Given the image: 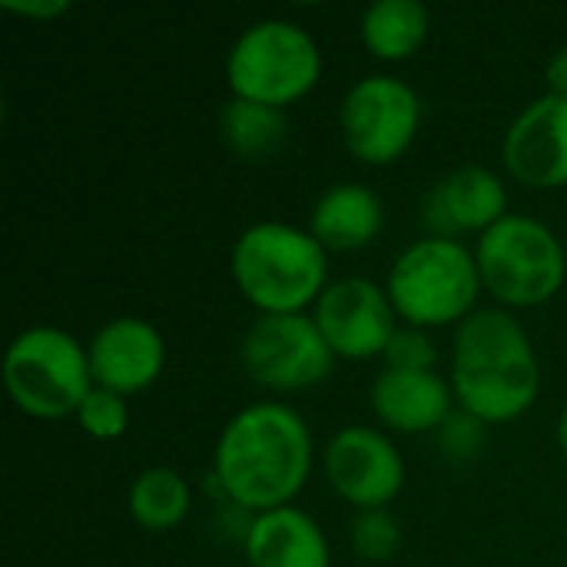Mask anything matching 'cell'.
I'll list each match as a JSON object with an SVG mask.
<instances>
[{
  "label": "cell",
  "mask_w": 567,
  "mask_h": 567,
  "mask_svg": "<svg viewBox=\"0 0 567 567\" xmlns=\"http://www.w3.org/2000/svg\"><path fill=\"white\" fill-rule=\"evenodd\" d=\"M219 136L239 159H269L289 140L286 110L229 96L219 110Z\"/></svg>",
  "instance_id": "obj_19"
},
{
  "label": "cell",
  "mask_w": 567,
  "mask_h": 567,
  "mask_svg": "<svg viewBox=\"0 0 567 567\" xmlns=\"http://www.w3.org/2000/svg\"><path fill=\"white\" fill-rule=\"evenodd\" d=\"M246 375L269 392H302L329 379L336 352L322 339L312 312L259 316L239 342Z\"/></svg>",
  "instance_id": "obj_9"
},
{
  "label": "cell",
  "mask_w": 567,
  "mask_h": 567,
  "mask_svg": "<svg viewBox=\"0 0 567 567\" xmlns=\"http://www.w3.org/2000/svg\"><path fill=\"white\" fill-rule=\"evenodd\" d=\"M422 130V96L392 73L359 76L339 103L346 150L365 166L399 163Z\"/></svg>",
  "instance_id": "obj_8"
},
{
  "label": "cell",
  "mask_w": 567,
  "mask_h": 567,
  "mask_svg": "<svg viewBox=\"0 0 567 567\" xmlns=\"http://www.w3.org/2000/svg\"><path fill=\"white\" fill-rule=\"evenodd\" d=\"M312 319L336 359L349 362L382 359L402 326L385 286L365 276L329 282V289L312 306Z\"/></svg>",
  "instance_id": "obj_10"
},
{
  "label": "cell",
  "mask_w": 567,
  "mask_h": 567,
  "mask_svg": "<svg viewBox=\"0 0 567 567\" xmlns=\"http://www.w3.org/2000/svg\"><path fill=\"white\" fill-rule=\"evenodd\" d=\"M508 216L505 179L488 166H458L442 176L429 196V223L435 236H482Z\"/></svg>",
  "instance_id": "obj_15"
},
{
  "label": "cell",
  "mask_w": 567,
  "mask_h": 567,
  "mask_svg": "<svg viewBox=\"0 0 567 567\" xmlns=\"http://www.w3.org/2000/svg\"><path fill=\"white\" fill-rule=\"evenodd\" d=\"M3 389L30 419H76L83 399L93 392L86 346L53 326H30L17 332L3 352Z\"/></svg>",
  "instance_id": "obj_6"
},
{
  "label": "cell",
  "mask_w": 567,
  "mask_h": 567,
  "mask_svg": "<svg viewBox=\"0 0 567 567\" xmlns=\"http://www.w3.org/2000/svg\"><path fill=\"white\" fill-rule=\"evenodd\" d=\"M502 159L522 186H567V100L545 93L528 103L505 130Z\"/></svg>",
  "instance_id": "obj_12"
},
{
  "label": "cell",
  "mask_w": 567,
  "mask_h": 567,
  "mask_svg": "<svg viewBox=\"0 0 567 567\" xmlns=\"http://www.w3.org/2000/svg\"><path fill=\"white\" fill-rule=\"evenodd\" d=\"M243 551L249 567L332 565V548L322 525L296 505L252 515L243 532Z\"/></svg>",
  "instance_id": "obj_16"
},
{
  "label": "cell",
  "mask_w": 567,
  "mask_h": 567,
  "mask_svg": "<svg viewBox=\"0 0 567 567\" xmlns=\"http://www.w3.org/2000/svg\"><path fill=\"white\" fill-rule=\"evenodd\" d=\"M369 405L375 419L399 435L439 432L455 415V392L445 375L382 369L369 385Z\"/></svg>",
  "instance_id": "obj_14"
},
{
  "label": "cell",
  "mask_w": 567,
  "mask_h": 567,
  "mask_svg": "<svg viewBox=\"0 0 567 567\" xmlns=\"http://www.w3.org/2000/svg\"><path fill=\"white\" fill-rule=\"evenodd\" d=\"M229 272L259 316H296L329 289V252L309 229L262 219L233 243Z\"/></svg>",
  "instance_id": "obj_3"
},
{
  "label": "cell",
  "mask_w": 567,
  "mask_h": 567,
  "mask_svg": "<svg viewBox=\"0 0 567 567\" xmlns=\"http://www.w3.org/2000/svg\"><path fill=\"white\" fill-rule=\"evenodd\" d=\"M452 392L485 425L522 419L542 392V365L528 329L508 309H475L452 342Z\"/></svg>",
  "instance_id": "obj_2"
},
{
  "label": "cell",
  "mask_w": 567,
  "mask_h": 567,
  "mask_svg": "<svg viewBox=\"0 0 567 567\" xmlns=\"http://www.w3.org/2000/svg\"><path fill=\"white\" fill-rule=\"evenodd\" d=\"M402 545V528L395 522V515L389 508L379 512H355L352 518V548L362 561H389L395 558Z\"/></svg>",
  "instance_id": "obj_22"
},
{
  "label": "cell",
  "mask_w": 567,
  "mask_h": 567,
  "mask_svg": "<svg viewBox=\"0 0 567 567\" xmlns=\"http://www.w3.org/2000/svg\"><path fill=\"white\" fill-rule=\"evenodd\" d=\"M126 508H130V518L143 532L159 535V532H173L186 522V515L193 508V492L176 468L153 465L133 478Z\"/></svg>",
  "instance_id": "obj_20"
},
{
  "label": "cell",
  "mask_w": 567,
  "mask_h": 567,
  "mask_svg": "<svg viewBox=\"0 0 567 567\" xmlns=\"http://www.w3.org/2000/svg\"><path fill=\"white\" fill-rule=\"evenodd\" d=\"M322 472L332 492L355 512L389 508L405 488L402 452L372 425L339 429L322 452Z\"/></svg>",
  "instance_id": "obj_11"
},
{
  "label": "cell",
  "mask_w": 567,
  "mask_h": 567,
  "mask_svg": "<svg viewBox=\"0 0 567 567\" xmlns=\"http://www.w3.org/2000/svg\"><path fill=\"white\" fill-rule=\"evenodd\" d=\"M76 422H80V429L90 439H96V442H116L130 429V402L120 392H110V389L93 385V392L83 399V405L76 412Z\"/></svg>",
  "instance_id": "obj_21"
},
{
  "label": "cell",
  "mask_w": 567,
  "mask_h": 567,
  "mask_svg": "<svg viewBox=\"0 0 567 567\" xmlns=\"http://www.w3.org/2000/svg\"><path fill=\"white\" fill-rule=\"evenodd\" d=\"M93 385L140 395L146 392L166 369V339L163 332L140 316H116L93 332L86 342Z\"/></svg>",
  "instance_id": "obj_13"
},
{
  "label": "cell",
  "mask_w": 567,
  "mask_h": 567,
  "mask_svg": "<svg viewBox=\"0 0 567 567\" xmlns=\"http://www.w3.org/2000/svg\"><path fill=\"white\" fill-rule=\"evenodd\" d=\"M439 442L445 449L449 458L455 462H465V458H475L485 445V422L472 419L468 412H455L442 429H439Z\"/></svg>",
  "instance_id": "obj_24"
},
{
  "label": "cell",
  "mask_w": 567,
  "mask_h": 567,
  "mask_svg": "<svg viewBox=\"0 0 567 567\" xmlns=\"http://www.w3.org/2000/svg\"><path fill=\"white\" fill-rule=\"evenodd\" d=\"M558 445H561V452H565L567 458V405L565 412H561V419H558Z\"/></svg>",
  "instance_id": "obj_27"
},
{
  "label": "cell",
  "mask_w": 567,
  "mask_h": 567,
  "mask_svg": "<svg viewBox=\"0 0 567 567\" xmlns=\"http://www.w3.org/2000/svg\"><path fill=\"white\" fill-rule=\"evenodd\" d=\"M545 83H548V93H551V96L567 100V47L555 50V56L548 60V66H545Z\"/></svg>",
  "instance_id": "obj_26"
},
{
  "label": "cell",
  "mask_w": 567,
  "mask_h": 567,
  "mask_svg": "<svg viewBox=\"0 0 567 567\" xmlns=\"http://www.w3.org/2000/svg\"><path fill=\"white\" fill-rule=\"evenodd\" d=\"M432 33V13L419 0H375L359 17L362 47L382 63L412 60Z\"/></svg>",
  "instance_id": "obj_18"
},
{
  "label": "cell",
  "mask_w": 567,
  "mask_h": 567,
  "mask_svg": "<svg viewBox=\"0 0 567 567\" xmlns=\"http://www.w3.org/2000/svg\"><path fill=\"white\" fill-rule=\"evenodd\" d=\"M319 40L286 17L249 23L226 53V83L239 100L286 110L309 96L322 80Z\"/></svg>",
  "instance_id": "obj_5"
},
{
  "label": "cell",
  "mask_w": 567,
  "mask_h": 567,
  "mask_svg": "<svg viewBox=\"0 0 567 567\" xmlns=\"http://www.w3.org/2000/svg\"><path fill=\"white\" fill-rule=\"evenodd\" d=\"M475 262L485 292L502 309H535L551 302L567 279L561 239L535 216L508 213L475 243Z\"/></svg>",
  "instance_id": "obj_7"
},
{
  "label": "cell",
  "mask_w": 567,
  "mask_h": 567,
  "mask_svg": "<svg viewBox=\"0 0 567 567\" xmlns=\"http://www.w3.org/2000/svg\"><path fill=\"white\" fill-rule=\"evenodd\" d=\"M385 292L402 319L415 329L462 326L485 292L475 249L452 236H425L405 246L385 279Z\"/></svg>",
  "instance_id": "obj_4"
},
{
  "label": "cell",
  "mask_w": 567,
  "mask_h": 567,
  "mask_svg": "<svg viewBox=\"0 0 567 567\" xmlns=\"http://www.w3.org/2000/svg\"><path fill=\"white\" fill-rule=\"evenodd\" d=\"M385 369H402V372H432L439 362V346L425 329L415 326H399L395 339L385 349Z\"/></svg>",
  "instance_id": "obj_23"
},
{
  "label": "cell",
  "mask_w": 567,
  "mask_h": 567,
  "mask_svg": "<svg viewBox=\"0 0 567 567\" xmlns=\"http://www.w3.org/2000/svg\"><path fill=\"white\" fill-rule=\"evenodd\" d=\"M306 229L326 252H359L382 236L385 206L365 183H336L312 203Z\"/></svg>",
  "instance_id": "obj_17"
},
{
  "label": "cell",
  "mask_w": 567,
  "mask_h": 567,
  "mask_svg": "<svg viewBox=\"0 0 567 567\" xmlns=\"http://www.w3.org/2000/svg\"><path fill=\"white\" fill-rule=\"evenodd\" d=\"M312 455V432L292 405L256 402L223 425L209 478L226 505L252 518L296 502Z\"/></svg>",
  "instance_id": "obj_1"
},
{
  "label": "cell",
  "mask_w": 567,
  "mask_h": 567,
  "mask_svg": "<svg viewBox=\"0 0 567 567\" xmlns=\"http://www.w3.org/2000/svg\"><path fill=\"white\" fill-rule=\"evenodd\" d=\"M7 13L13 17H23V20H56L63 13H70V3L66 0H3L0 3Z\"/></svg>",
  "instance_id": "obj_25"
}]
</instances>
